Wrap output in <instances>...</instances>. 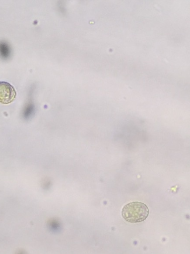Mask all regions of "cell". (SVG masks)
I'll use <instances>...</instances> for the list:
<instances>
[{"label":"cell","mask_w":190,"mask_h":254,"mask_svg":"<svg viewBox=\"0 0 190 254\" xmlns=\"http://www.w3.org/2000/svg\"><path fill=\"white\" fill-rule=\"evenodd\" d=\"M122 215L127 221L138 223L145 220L149 215V209L143 202L133 201L126 204L123 208Z\"/></svg>","instance_id":"obj_1"},{"label":"cell","mask_w":190,"mask_h":254,"mask_svg":"<svg viewBox=\"0 0 190 254\" xmlns=\"http://www.w3.org/2000/svg\"><path fill=\"white\" fill-rule=\"evenodd\" d=\"M16 93L13 86L5 81H0V102L11 103L15 98Z\"/></svg>","instance_id":"obj_2"}]
</instances>
